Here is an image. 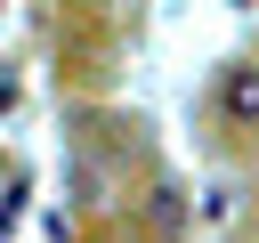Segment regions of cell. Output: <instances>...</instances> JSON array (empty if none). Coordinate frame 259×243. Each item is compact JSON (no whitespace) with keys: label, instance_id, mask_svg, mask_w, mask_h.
I'll return each instance as SVG.
<instances>
[{"label":"cell","instance_id":"cell-1","mask_svg":"<svg viewBox=\"0 0 259 243\" xmlns=\"http://www.w3.org/2000/svg\"><path fill=\"white\" fill-rule=\"evenodd\" d=\"M219 97H227V113H235V122H259V65H235Z\"/></svg>","mask_w":259,"mask_h":243}]
</instances>
